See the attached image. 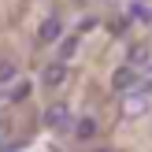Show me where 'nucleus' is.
Here are the masks:
<instances>
[{"label": "nucleus", "instance_id": "obj_1", "mask_svg": "<svg viewBox=\"0 0 152 152\" xmlns=\"http://www.w3.org/2000/svg\"><path fill=\"white\" fill-rule=\"evenodd\" d=\"M45 126H48V130H71V108H67V104L45 108Z\"/></svg>", "mask_w": 152, "mask_h": 152}, {"label": "nucleus", "instance_id": "obj_2", "mask_svg": "<svg viewBox=\"0 0 152 152\" xmlns=\"http://www.w3.org/2000/svg\"><path fill=\"white\" fill-rule=\"evenodd\" d=\"M63 82H67V63H63V59H56V63L45 67V74H41V86L45 89H56V86H63Z\"/></svg>", "mask_w": 152, "mask_h": 152}, {"label": "nucleus", "instance_id": "obj_3", "mask_svg": "<svg viewBox=\"0 0 152 152\" xmlns=\"http://www.w3.org/2000/svg\"><path fill=\"white\" fill-rule=\"evenodd\" d=\"M111 86L115 89H134L137 86V67H119L115 78H111Z\"/></svg>", "mask_w": 152, "mask_h": 152}, {"label": "nucleus", "instance_id": "obj_4", "mask_svg": "<svg viewBox=\"0 0 152 152\" xmlns=\"http://www.w3.org/2000/svg\"><path fill=\"white\" fill-rule=\"evenodd\" d=\"M59 34H63V22H59L56 15H52V19H45V22H41V41H45V45H52V41H59Z\"/></svg>", "mask_w": 152, "mask_h": 152}, {"label": "nucleus", "instance_id": "obj_5", "mask_svg": "<svg viewBox=\"0 0 152 152\" xmlns=\"http://www.w3.org/2000/svg\"><path fill=\"white\" fill-rule=\"evenodd\" d=\"M71 130L78 134L82 141H89V137H96V130H100V126H96V119H78V123H71Z\"/></svg>", "mask_w": 152, "mask_h": 152}, {"label": "nucleus", "instance_id": "obj_6", "mask_svg": "<svg viewBox=\"0 0 152 152\" xmlns=\"http://www.w3.org/2000/svg\"><path fill=\"white\" fill-rule=\"evenodd\" d=\"M145 93H152V63L145 67V74H141L137 86H134V96H145Z\"/></svg>", "mask_w": 152, "mask_h": 152}, {"label": "nucleus", "instance_id": "obj_7", "mask_svg": "<svg viewBox=\"0 0 152 152\" xmlns=\"http://www.w3.org/2000/svg\"><path fill=\"white\" fill-rule=\"evenodd\" d=\"M15 74H19V67H15L11 59H0V86H4V82H11Z\"/></svg>", "mask_w": 152, "mask_h": 152}, {"label": "nucleus", "instance_id": "obj_8", "mask_svg": "<svg viewBox=\"0 0 152 152\" xmlns=\"http://www.w3.org/2000/svg\"><path fill=\"white\" fill-rule=\"evenodd\" d=\"M74 48H78V34H74V37H67V41L59 45V59H63V63H67V59L74 56Z\"/></svg>", "mask_w": 152, "mask_h": 152}, {"label": "nucleus", "instance_id": "obj_9", "mask_svg": "<svg viewBox=\"0 0 152 152\" xmlns=\"http://www.w3.org/2000/svg\"><path fill=\"white\" fill-rule=\"evenodd\" d=\"M26 93H30V86H26V82H19V89H11V93H7V100H22Z\"/></svg>", "mask_w": 152, "mask_h": 152}, {"label": "nucleus", "instance_id": "obj_10", "mask_svg": "<svg viewBox=\"0 0 152 152\" xmlns=\"http://www.w3.org/2000/svg\"><path fill=\"white\" fill-rule=\"evenodd\" d=\"M130 15H134V19H145V22L152 19V11H148L145 4H134V11H130Z\"/></svg>", "mask_w": 152, "mask_h": 152}, {"label": "nucleus", "instance_id": "obj_11", "mask_svg": "<svg viewBox=\"0 0 152 152\" xmlns=\"http://www.w3.org/2000/svg\"><path fill=\"white\" fill-rule=\"evenodd\" d=\"M96 152H111V148H96Z\"/></svg>", "mask_w": 152, "mask_h": 152}]
</instances>
